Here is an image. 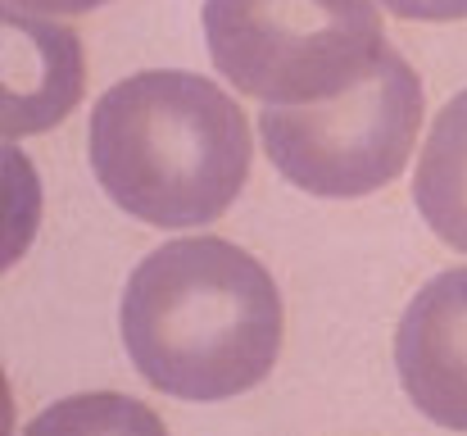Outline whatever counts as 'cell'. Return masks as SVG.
I'll return each mask as SVG.
<instances>
[{"mask_svg":"<svg viewBox=\"0 0 467 436\" xmlns=\"http://www.w3.org/2000/svg\"><path fill=\"white\" fill-rule=\"evenodd\" d=\"M119 327L132 368L172 400L218 405L259 387L282 350L273 273L223 237H182L146 255Z\"/></svg>","mask_w":467,"mask_h":436,"instance_id":"1","label":"cell"},{"mask_svg":"<svg viewBox=\"0 0 467 436\" xmlns=\"http://www.w3.org/2000/svg\"><path fill=\"white\" fill-rule=\"evenodd\" d=\"M100 191L150 228H195L232 209L250 177V123L209 78L150 69L114 82L91 110Z\"/></svg>","mask_w":467,"mask_h":436,"instance_id":"2","label":"cell"},{"mask_svg":"<svg viewBox=\"0 0 467 436\" xmlns=\"http://www.w3.org/2000/svg\"><path fill=\"white\" fill-rule=\"evenodd\" d=\"M213 69L264 105L354 91L390 50L377 0H204Z\"/></svg>","mask_w":467,"mask_h":436,"instance_id":"3","label":"cell"},{"mask_svg":"<svg viewBox=\"0 0 467 436\" xmlns=\"http://www.w3.org/2000/svg\"><path fill=\"white\" fill-rule=\"evenodd\" d=\"M422 128V78L400 50L345 96L322 105H268L259 133L282 177L309 196L354 200L395 182Z\"/></svg>","mask_w":467,"mask_h":436,"instance_id":"4","label":"cell"},{"mask_svg":"<svg viewBox=\"0 0 467 436\" xmlns=\"http://www.w3.org/2000/svg\"><path fill=\"white\" fill-rule=\"evenodd\" d=\"M400 387L418 414L467 432V264L436 273L395 327Z\"/></svg>","mask_w":467,"mask_h":436,"instance_id":"5","label":"cell"},{"mask_svg":"<svg viewBox=\"0 0 467 436\" xmlns=\"http://www.w3.org/2000/svg\"><path fill=\"white\" fill-rule=\"evenodd\" d=\"M5 82H0V128L5 145L46 128H59L82 101L87 59L73 27L5 9Z\"/></svg>","mask_w":467,"mask_h":436,"instance_id":"6","label":"cell"},{"mask_svg":"<svg viewBox=\"0 0 467 436\" xmlns=\"http://www.w3.org/2000/svg\"><path fill=\"white\" fill-rule=\"evenodd\" d=\"M413 205L427 228L467 255V87L436 114L413 173Z\"/></svg>","mask_w":467,"mask_h":436,"instance_id":"7","label":"cell"},{"mask_svg":"<svg viewBox=\"0 0 467 436\" xmlns=\"http://www.w3.org/2000/svg\"><path fill=\"white\" fill-rule=\"evenodd\" d=\"M23 436H168L150 405L123 391H82L46 405Z\"/></svg>","mask_w":467,"mask_h":436,"instance_id":"8","label":"cell"},{"mask_svg":"<svg viewBox=\"0 0 467 436\" xmlns=\"http://www.w3.org/2000/svg\"><path fill=\"white\" fill-rule=\"evenodd\" d=\"M390 14L400 18H418V23H454L467 18V0H381Z\"/></svg>","mask_w":467,"mask_h":436,"instance_id":"9","label":"cell"},{"mask_svg":"<svg viewBox=\"0 0 467 436\" xmlns=\"http://www.w3.org/2000/svg\"><path fill=\"white\" fill-rule=\"evenodd\" d=\"M105 0H5V9H18V14H87V9H100Z\"/></svg>","mask_w":467,"mask_h":436,"instance_id":"10","label":"cell"}]
</instances>
